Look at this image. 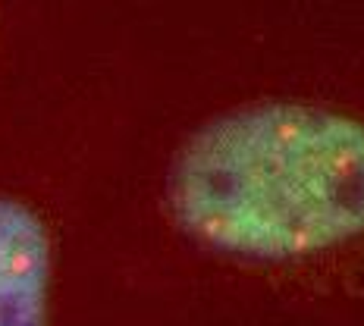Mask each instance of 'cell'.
Listing matches in <instances>:
<instances>
[{
	"mask_svg": "<svg viewBox=\"0 0 364 326\" xmlns=\"http://www.w3.org/2000/svg\"><path fill=\"white\" fill-rule=\"evenodd\" d=\"M54 226L38 204L0 192V326H50Z\"/></svg>",
	"mask_w": 364,
	"mask_h": 326,
	"instance_id": "2",
	"label": "cell"
},
{
	"mask_svg": "<svg viewBox=\"0 0 364 326\" xmlns=\"http://www.w3.org/2000/svg\"><path fill=\"white\" fill-rule=\"evenodd\" d=\"M157 210L220 273L364 301V113L305 97L214 113L173 151Z\"/></svg>",
	"mask_w": 364,
	"mask_h": 326,
	"instance_id": "1",
	"label": "cell"
}]
</instances>
